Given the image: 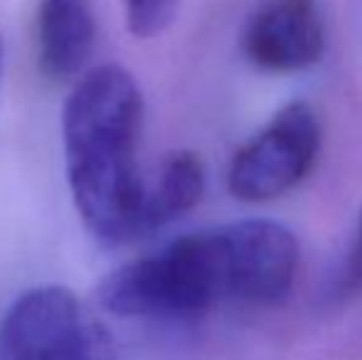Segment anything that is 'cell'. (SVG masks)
I'll use <instances>...</instances> for the list:
<instances>
[{
	"instance_id": "obj_1",
	"label": "cell",
	"mask_w": 362,
	"mask_h": 360,
	"mask_svg": "<svg viewBox=\"0 0 362 360\" xmlns=\"http://www.w3.org/2000/svg\"><path fill=\"white\" fill-rule=\"evenodd\" d=\"M141 129L144 94L121 64L84 72L64 101L67 185L79 220L101 245L119 247L144 237Z\"/></svg>"
},
{
	"instance_id": "obj_2",
	"label": "cell",
	"mask_w": 362,
	"mask_h": 360,
	"mask_svg": "<svg viewBox=\"0 0 362 360\" xmlns=\"http://www.w3.org/2000/svg\"><path fill=\"white\" fill-rule=\"evenodd\" d=\"M99 301L114 316L153 321H190L232 301L224 227L187 232L111 272L99 284Z\"/></svg>"
},
{
	"instance_id": "obj_3",
	"label": "cell",
	"mask_w": 362,
	"mask_h": 360,
	"mask_svg": "<svg viewBox=\"0 0 362 360\" xmlns=\"http://www.w3.org/2000/svg\"><path fill=\"white\" fill-rule=\"evenodd\" d=\"M0 360H119L109 328L67 286L23 291L0 318Z\"/></svg>"
},
{
	"instance_id": "obj_4",
	"label": "cell",
	"mask_w": 362,
	"mask_h": 360,
	"mask_svg": "<svg viewBox=\"0 0 362 360\" xmlns=\"http://www.w3.org/2000/svg\"><path fill=\"white\" fill-rule=\"evenodd\" d=\"M320 151V121L310 104L291 101L234 153L227 187L242 202H269L310 173Z\"/></svg>"
},
{
	"instance_id": "obj_5",
	"label": "cell",
	"mask_w": 362,
	"mask_h": 360,
	"mask_svg": "<svg viewBox=\"0 0 362 360\" xmlns=\"http://www.w3.org/2000/svg\"><path fill=\"white\" fill-rule=\"evenodd\" d=\"M227 237L232 301L274 306L291 294L300 265V247L286 225L242 220L222 225Z\"/></svg>"
},
{
	"instance_id": "obj_6",
	"label": "cell",
	"mask_w": 362,
	"mask_h": 360,
	"mask_svg": "<svg viewBox=\"0 0 362 360\" xmlns=\"http://www.w3.org/2000/svg\"><path fill=\"white\" fill-rule=\"evenodd\" d=\"M242 52L267 72H300L325 52L318 0H259L242 30Z\"/></svg>"
},
{
	"instance_id": "obj_7",
	"label": "cell",
	"mask_w": 362,
	"mask_h": 360,
	"mask_svg": "<svg viewBox=\"0 0 362 360\" xmlns=\"http://www.w3.org/2000/svg\"><path fill=\"white\" fill-rule=\"evenodd\" d=\"M96 45V18L91 0H40L37 57L49 79L81 74Z\"/></svg>"
},
{
	"instance_id": "obj_8",
	"label": "cell",
	"mask_w": 362,
	"mask_h": 360,
	"mask_svg": "<svg viewBox=\"0 0 362 360\" xmlns=\"http://www.w3.org/2000/svg\"><path fill=\"white\" fill-rule=\"evenodd\" d=\"M205 195V163L195 151H173L163 161L160 173L146 185L144 237L190 212Z\"/></svg>"
},
{
	"instance_id": "obj_9",
	"label": "cell",
	"mask_w": 362,
	"mask_h": 360,
	"mask_svg": "<svg viewBox=\"0 0 362 360\" xmlns=\"http://www.w3.org/2000/svg\"><path fill=\"white\" fill-rule=\"evenodd\" d=\"M182 0H124L129 30L141 40L156 37L175 20Z\"/></svg>"
},
{
	"instance_id": "obj_10",
	"label": "cell",
	"mask_w": 362,
	"mask_h": 360,
	"mask_svg": "<svg viewBox=\"0 0 362 360\" xmlns=\"http://www.w3.org/2000/svg\"><path fill=\"white\" fill-rule=\"evenodd\" d=\"M340 296H355L362 291V210L358 217V230H355V242L350 250L348 260H345L343 274L338 281Z\"/></svg>"
},
{
	"instance_id": "obj_11",
	"label": "cell",
	"mask_w": 362,
	"mask_h": 360,
	"mask_svg": "<svg viewBox=\"0 0 362 360\" xmlns=\"http://www.w3.org/2000/svg\"><path fill=\"white\" fill-rule=\"evenodd\" d=\"M0 59H3V57H0Z\"/></svg>"
}]
</instances>
